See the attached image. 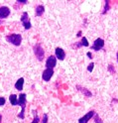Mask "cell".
<instances>
[{
    "label": "cell",
    "instance_id": "obj_8",
    "mask_svg": "<svg viewBox=\"0 0 118 123\" xmlns=\"http://www.w3.org/2000/svg\"><path fill=\"white\" fill-rule=\"evenodd\" d=\"M53 75H54V70H52V68H46L42 74V79L44 81H50Z\"/></svg>",
    "mask_w": 118,
    "mask_h": 123
},
{
    "label": "cell",
    "instance_id": "obj_23",
    "mask_svg": "<svg viewBox=\"0 0 118 123\" xmlns=\"http://www.w3.org/2000/svg\"><path fill=\"white\" fill-rule=\"evenodd\" d=\"M5 103H6V99L4 97H2V96H0V106L5 105Z\"/></svg>",
    "mask_w": 118,
    "mask_h": 123
},
{
    "label": "cell",
    "instance_id": "obj_9",
    "mask_svg": "<svg viewBox=\"0 0 118 123\" xmlns=\"http://www.w3.org/2000/svg\"><path fill=\"white\" fill-rule=\"evenodd\" d=\"M11 11L9 9V7H7V6H1L0 7V19H5L7 18L10 15Z\"/></svg>",
    "mask_w": 118,
    "mask_h": 123
},
{
    "label": "cell",
    "instance_id": "obj_22",
    "mask_svg": "<svg viewBox=\"0 0 118 123\" xmlns=\"http://www.w3.org/2000/svg\"><path fill=\"white\" fill-rule=\"evenodd\" d=\"M47 122H48V114L44 113L43 114V119H42L41 123H47Z\"/></svg>",
    "mask_w": 118,
    "mask_h": 123
},
{
    "label": "cell",
    "instance_id": "obj_28",
    "mask_svg": "<svg viewBox=\"0 0 118 123\" xmlns=\"http://www.w3.org/2000/svg\"><path fill=\"white\" fill-rule=\"evenodd\" d=\"M116 57H117V64H118V53L116 54Z\"/></svg>",
    "mask_w": 118,
    "mask_h": 123
},
{
    "label": "cell",
    "instance_id": "obj_27",
    "mask_svg": "<svg viewBox=\"0 0 118 123\" xmlns=\"http://www.w3.org/2000/svg\"><path fill=\"white\" fill-rule=\"evenodd\" d=\"M1 122H2V115L0 114V123H1Z\"/></svg>",
    "mask_w": 118,
    "mask_h": 123
},
{
    "label": "cell",
    "instance_id": "obj_18",
    "mask_svg": "<svg viewBox=\"0 0 118 123\" xmlns=\"http://www.w3.org/2000/svg\"><path fill=\"white\" fill-rule=\"evenodd\" d=\"M93 120H94V123H103V121H102V119L97 113H95V115L93 116Z\"/></svg>",
    "mask_w": 118,
    "mask_h": 123
},
{
    "label": "cell",
    "instance_id": "obj_19",
    "mask_svg": "<svg viewBox=\"0 0 118 123\" xmlns=\"http://www.w3.org/2000/svg\"><path fill=\"white\" fill-rule=\"evenodd\" d=\"M107 71L110 73V74H115L116 71H115V68H114V66L113 65H109L107 67Z\"/></svg>",
    "mask_w": 118,
    "mask_h": 123
},
{
    "label": "cell",
    "instance_id": "obj_10",
    "mask_svg": "<svg viewBox=\"0 0 118 123\" xmlns=\"http://www.w3.org/2000/svg\"><path fill=\"white\" fill-rule=\"evenodd\" d=\"M55 54H56V58L60 61H64L65 58H66V52L64 51V49H62L60 47L56 48V50H55Z\"/></svg>",
    "mask_w": 118,
    "mask_h": 123
},
{
    "label": "cell",
    "instance_id": "obj_4",
    "mask_svg": "<svg viewBox=\"0 0 118 123\" xmlns=\"http://www.w3.org/2000/svg\"><path fill=\"white\" fill-rule=\"evenodd\" d=\"M21 20V23L24 26L25 30H29L32 28V24H31V21H30V18H29V15H28V12H23L22 13V16L20 18Z\"/></svg>",
    "mask_w": 118,
    "mask_h": 123
},
{
    "label": "cell",
    "instance_id": "obj_13",
    "mask_svg": "<svg viewBox=\"0 0 118 123\" xmlns=\"http://www.w3.org/2000/svg\"><path fill=\"white\" fill-rule=\"evenodd\" d=\"M23 87H24V79L20 78L16 81V83H15V88H16L17 90H19V91H21V90H23Z\"/></svg>",
    "mask_w": 118,
    "mask_h": 123
},
{
    "label": "cell",
    "instance_id": "obj_29",
    "mask_svg": "<svg viewBox=\"0 0 118 123\" xmlns=\"http://www.w3.org/2000/svg\"><path fill=\"white\" fill-rule=\"evenodd\" d=\"M0 24H2V21L1 20H0Z\"/></svg>",
    "mask_w": 118,
    "mask_h": 123
},
{
    "label": "cell",
    "instance_id": "obj_2",
    "mask_svg": "<svg viewBox=\"0 0 118 123\" xmlns=\"http://www.w3.org/2000/svg\"><path fill=\"white\" fill-rule=\"evenodd\" d=\"M6 41L16 46V47H18V46L21 45L22 43V36L20 34H10V35H7L6 36Z\"/></svg>",
    "mask_w": 118,
    "mask_h": 123
},
{
    "label": "cell",
    "instance_id": "obj_16",
    "mask_svg": "<svg viewBox=\"0 0 118 123\" xmlns=\"http://www.w3.org/2000/svg\"><path fill=\"white\" fill-rule=\"evenodd\" d=\"M32 112H33V115H34V119L31 123H39L40 122V118H39V116H38L37 110H32Z\"/></svg>",
    "mask_w": 118,
    "mask_h": 123
},
{
    "label": "cell",
    "instance_id": "obj_12",
    "mask_svg": "<svg viewBox=\"0 0 118 123\" xmlns=\"http://www.w3.org/2000/svg\"><path fill=\"white\" fill-rule=\"evenodd\" d=\"M45 12V7L43 5H38L36 7V9H35V14H36V16L37 17H41L42 15L44 14Z\"/></svg>",
    "mask_w": 118,
    "mask_h": 123
},
{
    "label": "cell",
    "instance_id": "obj_14",
    "mask_svg": "<svg viewBox=\"0 0 118 123\" xmlns=\"http://www.w3.org/2000/svg\"><path fill=\"white\" fill-rule=\"evenodd\" d=\"M9 101L11 103V105H17L18 104V97L16 94H11L9 96Z\"/></svg>",
    "mask_w": 118,
    "mask_h": 123
},
{
    "label": "cell",
    "instance_id": "obj_5",
    "mask_svg": "<svg viewBox=\"0 0 118 123\" xmlns=\"http://www.w3.org/2000/svg\"><path fill=\"white\" fill-rule=\"evenodd\" d=\"M104 47V40L101 38H97V39L93 42V45L91 46V50L94 51H99L101 49H103Z\"/></svg>",
    "mask_w": 118,
    "mask_h": 123
},
{
    "label": "cell",
    "instance_id": "obj_25",
    "mask_svg": "<svg viewBox=\"0 0 118 123\" xmlns=\"http://www.w3.org/2000/svg\"><path fill=\"white\" fill-rule=\"evenodd\" d=\"M86 56H87L88 59H90V60H91L92 57H93V56H92V54H91V52H87V53H86Z\"/></svg>",
    "mask_w": 118,
    "mask_h": 123
},
{
    "label": "cell",
    "instance_id": "obj_11",
    "mask_svg": "<svg viewBox=\"0 0 118 123\" xmlns=\"http://www.w3.org/2000/svg\"><path fill=\"white\" fill-rule=\"evenodd\" d=\"M75 88L78 90V91H81V93L84 95V96H86V97H91L92 96V93H91V91H89L87 88H85V87H83V86H75Z\"/></svg>",
    "mask_w": 118,
    "mask_h": 123
},
{
    "label": "cell",
    "instance_id": "obj_21",
    "mask_svg": "<svg viewBox=\"0 0 118 123\" xmlns=\"http://www.w3.org/2000/svg\"><path fill=\"white\" fill-rule=\"evenodd\" d=\"M93 68H94V64H93V63H90V64L87 66V72H89V73H92Z\"/></svg>",
    "mask_w": 118,
    "mask_h": 123
},
{
    "label": "cell",
    "instance_id": "obj_7",
    "mask_svg": "<svg viewBox=\"0 0 118 123\" xmlns=\"http://www.w3.org/2000/svg\"><path fill=\"white\" fill-rule=\"evenodd\" d=\"M57 66V58L55 56H50L46 61V68H53Z\"/></svg>",
    "mask_w": 118,
    "mask_h": 123
},
{
    "label": "cell",
    "instance_id": "obj_3",
    "mask_svg": "<svg viewBox=\"0 0 118 123\" xmlns=\"http://www.w3.org/2000/svg\"><path fill=\"white\" fill-rule=\"evenodd\" d=\"M33 51H34V54H35L36 58L38 59V61L42 62V61L44 60V57H45V51H44V49L42 48V46H41L40 44L34 45Z\"/></svg>",
    "mask_w": 118,
    "mask_h": 123
},
{
    "label": "cell",
    "instance_id": "obj_1",
    "mask_svg": "<svg viewBox=\"0 0 118 123\" xmlns=\"http://www.w3.org/2000/svg\"><path fill=\"white\" fill-rule=\"evenodd\" d=\"M26 103H27V98H26V94L25 93H21L18 96V104L19 106H21V111L18 114V118L20 119H24L25 118V108H26Z\"/></svg>",
    "mask_w": 118,
    "mask_h": 123
},
{
    "label": "cell",
    "instance_id": "obj_26",
    "mask_svg": "<svg viewBox=\"0 0 118 123\" xmlns=\"http://www.w3.org/2000/svg\"><path fill=\"white\" fill-rule=\"evenodd\" d=\"M81 34H82V33H81V31H78V33H77L76 36H77V37H81Z\"/></svg>",
    "mask_w": 118,
    "mask_h": 123
},
{
    "label": "cell",
    "instance_id": "obj_20",
    "mask_svg": "<svg viewBox=\"0 0 118 123\" xmlns=\"http://www.w3.org/2000/svg\"><path fill=\"white\" fill-rule=\"evenodd\" d=\"M72 47H73L74 49L77 50V49H80V48H81V47H82V46H81V42H75V44H73V45H72Z\"/></svg>",
    "mask_w": 118,
    "mask_h": 123
},
{
    "label": "cell",
    "instance_id": "obj_6",
    "mask_svg": "<svg viewBox=\"0 0 118 123\" xmlns=\"http://www.w3.org/2000/svg\"><path fill=\"white\" fill-rule=\"evenodd\" d=\"M95 111L94 110H90V111H88L87 113H86L85 115H83L82 117H81L80 119H78V123H87L94 115H95Z\"/></svg>",
    "mask_w": 118,
    "mask_h": 123
},
{
    "label": "cell",
    "instance_id": "obj_24",
    "mask_svg": "<svg viewBox=\"0 0 118 123\" xmlns=\"http://www.w3.org/2000/svg\"><path fill=\"white\" fill-rule=\"evenodd\" d=\"M29 2L27 1V0H23V1H20V0H18V1H16V4H19V5H25V4H28Z\"/></svg>",
    "mask_w": 118,
    "mask_h": 123
},
{
    "label": "cell",
    "instance_id": "obj_17",
    "mask_svg": "<svg viewBox=\"0 0 118 123\" xmlns=\"http://www.w3.org/2000/svg\"><path fill=\"white\" fill-rule=\"evenodd\" d=\"M81 44L82 47H88V46H89L88 41H87V39H86L85 37H82V38H81Z\"/></svg>",
    "mask_w": 118,
    "mask_h": 123
},
{
    "label": "cell",
    "instance_id": "obj_15",
    "mask_svg": "<svg viewBox=\"0 0 118 123\" xmlns=\"http://www.w3.org/2000/svg\"><path fill=\"white\" fill-rule=\"evenodd\" d=\"M110 9V1L109 0H106V1H104V7H103V11H102L101 13L102 14H106Z\"/></svg>",
    "mask_w": 118,
    "mask_h": 123
}]
</instances>
